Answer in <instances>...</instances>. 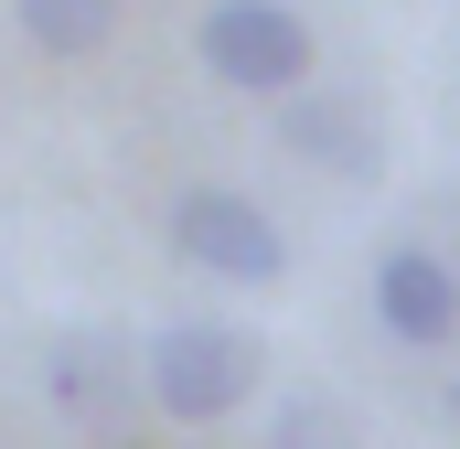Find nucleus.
Returning a JSON list of instances; mask_svg holds the SVG:
<instances>
[{
	"label": "nucleus",
	"instance_id": "423d86ee",
	"mask_svg": "<svg viewBox=\"0 0 460 449\" xmlns=\"http://www.w3.org/2000/svg\"><path fill=\"white\" fill-rule=\"evenodd\" d=\"M279 139L300 150V161H322V172H343V182H375L385 172V150H375V128H364V108H343V97H289L279 108Z\"/></svg>",
	"mask_w": 460,
	"mask_h": 449
},
{
	"label": "nucleus",
	"instance_id": "7ed1b4c3",
	"mask_svg": "<svg viewBox=\"0 0 460 449\" xmlns=\"http://www.w3.org/2000/svg\"><path fill=\"white\" fill-rule=\"evenodd\" d=\"M172 257L204 268V278H226V289H268V278L289 268V235L268 224V204H246L226 182H193V193L172 204Z\"/></svg>",
	"mask_w": 460,
	"mask_h": 449
},
{
	"label": "nucleus",
	"instance_id": "6e6552de",
	"mask_svg": "<svg viewBox=\"0 0 460 449\" xmlns=\"http://www.w3.org/2000/svg\"><path fill=\"white\" fill-rule=\"evenodd\" d=\"M268 449H353V418L332 396H289V407L268 418Z\"/></svg>",
	"mask_w": 460,
	"mask_h": 449
},
{
	"label": "nucleus",
	"instance_id": "20e7f679",
	"mask_svg": "<svg viewBox=\"0 0 460 449\" xmlns=\"http://www.w3.org/2000/svg\"><path fill=\"white\" fill-rule=\"evenodd\" d=\"M43 385H54V407H65L75 428L118 439V428L139 418V396H150V364H128V332H54Z\"/></svg>",
	"mask_w": 460,
	"mask_h": 449
},
{
	"label": "nucleus",
	"instance_id": "f257e3e1",
	"mask_svg": "<svg viewBox=\"0 0 460 449\" xmlns=\"http://www.w3.org/2000/svg\"><path fill=\"white\" fill-rule=\"evenodd\" d=\"M139 364H150V407H161V418H182V428L235 418V407L257 396V374H268L257 332H235V321H172Z\"/></svg>",
	"mask_w": 460,
	"mask_h": 449
},
{
	"label": "nucleus",
	"instance_id": "39448f33",
	"mask_svg": "<svg viewBox=\"0 0 460 449\" xmlns=\"http://www.w3.org/2000/svg\"><path fill=\"white\" fill-rule=\"evenodd\" d=\"M375 321L396 342H450L460 332V278L429 246H385V257H375Z\"/></svg>",
	"mask_w": 460,
	"mask_h": 449
},
{
	"label": "nucleus",
	"instance_id": "1a4fd4ad",
	"mask_svg": "<svg viewBox=\"0 0 460 449\" xmlns=\"http://www.w3.org/2000/svg\"><path fill=\"white\" fill-rule=\"evenodd\" d=\"M450 428H460V385H450Z\"/></svg>",
	"mask_w": 460,
	"mask_h": 449
},
{
	"label": "nucleus",
	"instance_id": "f03ea898",
	"mask_svg": "<svg viewBox=\"0 0 460 449\" xmlns=\"http://www.w3.org/2000/svg\"><path fill=\"white\" fill-rule=\"evenodd\" d=\"M193 54L215 65V86L279 97V108L311 86V22H300L289 0H215L204 32H193Z\"/></svg>",
	"mask_w": 460,
	"mask_h": 449
},
{
	"label": "nucleus",
	"instance_id": "0eeeda50",
	"mask_svg": "<svg viewBox=\"0 0 460 449\" xmlns=\"http://www.w3.org/2000/svg\"><path fill=\"white\" fill-rule=\"evenodd\" d=\"M11 22H22L43 54H97L118 32V0H11Z\"/></svg>",
	"mask_w": 460,
	"mask_h": 449
}]
</instances>
